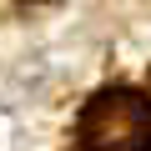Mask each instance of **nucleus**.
<instances>
[{"instance_id": "obj_1", "label": "nucleus", "mask_w": 151, "mask_h": 151, "mask_svg": "<svg viewBox=\"0 0 151 151\" xmlns=\"http://www.w3.org/2000/svg\"><path fill=\"white\" fill-rule=\"evenodd\" d=\"M81 151H151V96L131 86L96 91L76 126Z\"/></svg>"}]
</instances>
